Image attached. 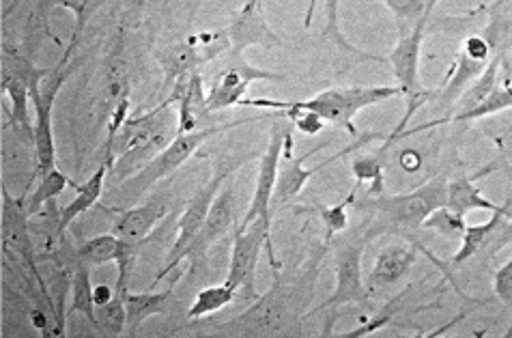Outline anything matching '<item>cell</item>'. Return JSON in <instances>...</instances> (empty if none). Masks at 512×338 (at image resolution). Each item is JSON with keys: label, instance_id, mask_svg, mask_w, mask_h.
Instances as JSON below:
<instances>
[{"label": "cell", "instance_id": "cell-17", "mask_svg": "<svg viewBox=\"0 0 512 338\" xmlns=\"http://www.w3.org/2000/svg\"><path fill=\"white\" fill-rule=\"evenodd\" d=\"M233 222H235V190L233 186H226L220 190L216 201H213L203 229L198 231L194 244L188 250L186 261H190V272H196V267L201 265V261L207 257V252L216 246L226 233H229Z\"/></svg>", "mask_w": 512, "mask_h": 338}, {"label": "cell", "instance_id": "cell-33", "mask_svg": "<svg viewBox=\"0 0 512 338\" xmlns=\"http://www.w3.org/2000/svg\"><path fill=\"white\" fill-rule=\"evenodd\" d=\"M95 315H97L95 330L102 336L115 338V336H121L123 332H127V308H125L123 293L117 291L115 298H112L108 304L99 306Z\"/></svg>", "mask_w": 512, "mask_h": 338}, {"label": "cell", "instance_id": "cell-18", "mask_svg": "<svg viewBox=\"0 0 512 338\" xmlns=\"http://www.w3.org/2000/svg\"><path fill=\"white\" fill-rule=\"evenodd\" d=\"M168 211V203L162 199H153L145 205L130 207V209H121V216L117 218L115 227H112V233H115L121 244L140 250L145 246L149 233L155 229Z\"/></svg>", "mask_w": 512, "mask_h": 338}, {"label": "cell", "instance_id": "cell-12", "mask_svg": "<svg viewBox=\"0 0 512 338\" xmlns=\"http://www.w3.org/2000/svg\"><path fill=\"white\" fill-rule=\"evenodd\" d=\"M371 235H355L336 250V287L330 298L319 304L308 317L327 313L332 308H340L347 304H364L371 298V287H368L362 272V257Z\"/></svg>", "mask_w": 512, "mask_h": 338}, {"label": "cell", "instance_id": "cell-28", "mask_svg": "<svg viewBox=\"0 0 512 338\" xmlns=\"http://www.w3.org/2000/svg\"><path fill=\"white\" fill-rule=\"evenodd\" d=\"M315 5H317V0H310L306 26H310V20H312L310 16H312V11H315ZM323 33L327 35V39H332L340 50L358 56V59H362V61L388 63V56H379V54H371V52H364L360 48H355L351 41L343 35V28H340V0H325V28H323Z\"/></svg>", "mask_w": 512, "mask_h": 338}, {"label": "cell", "instance_id": "cell-3", "mask_svg": "<svg viewBox=\"0 0 512 338\" xmlns=\"http://www.w3.org/2000/svg\"><path fill=\"white\" fill-rule=\"evenodd\" d=\"M448 179L444 175L433 177L431 181L422 183L420 188L405 194H379L364 205L371 207L379 214L381 224H388L390 229L416 231L422 229L424 220L429 218L435 209L444 207L448 201Z\"/></svg>", "mask_w": 512, "mask_h": 338}, {"label": "cell", "instance_id": "cell-10", "mask_svg": "<svg viewBox=\"0 0 512 338\" xmlns=\"http://www.w3.org/2000/svg\"><path fill=\"white\" fill-rule=\"evenodd\" d=\"M218 74L213 78L207 91V112H218L224 108L241 106L246 100V93L252 82H278L284 76L265 72L261 67H254L246 61L244 52L229 50L222 59H218Z\"/></svg>", "mask_w": 512, "mask_h": 338}, {"label": "cell", "instance_id": "cell-32", "mask_svg": "<svg viewBox=\"0 0 512 338\" xmlns=\"http://www.w3.org/2000/svg\"><path fill=\"white\" fill-rule=\"evenodd\" d=\"M358 190H360V186L355 183L353 190L347 194L345 201H340V203L330 205V207H325V205L315 207V211L321 218V224H323V244L325 246H332L334 237L340 235L349 227V207L355 203Z\"/></svg>", "mask_w": 512, "mask_h": 338}, {"label": "cell", "instance_id": "cell-2", "mask_svg": "<svg viewBox=\"0 0 512 338\" xmlns=\"http://www.w3.org/2000/svg\"><path fill=\"white\" fill-rule=\"evenodd\" d=\"M435 5H437V0H431L429 9L422 13L416 24H411L409 28H405L401 39L396 41V46L388 54V63L394 69L396 84H398V87H401V93H403V97L407 100V108L403 112L401 121H398V125L392 130V134L388 136L386 143H383V147H381L383 153H386L396 143L398 138H403L407 134L409 121L414 119L416 112L426 102H429V97L433 95L431 91H424V87H422L420 56H422V44H424V37H426V26H429L431 13H433Z\"/></svg>", "mask_w": 512, "mask_h": 338}, {"label": "cell", "instance_id": "cell-26", "mask_svg": "<svg viewBox=\"0 0 512 338\" xmlns=\"http://www.w3.org/2000/svg\"><path fill=\"white\" fill-rule=\"evenodd\" d=\"M108 173H110V166L99 162V168L97 171L82 183V186H78L76 190V196L71 199L65 207H61V231L65 235V231L74 224L76 218H80L82 214H87L89 209H93L99 199H102L104 194V186L108 181Z\"/></svg>", "mask_w": 512, "mask_h": 338}, {"label": "cell", "instance_id": "cell-24", "mask_svg": "<svg viewBox=\"0 0 512 338\" xmlns=\"http://www.w3.org/2000/svg\"><path fill=\"white\" fill-rule=\"evenodd\" d=\"M512 216V207H506L504 211H497V214H491V220L482 222V224H472L461 237V246L450 257V265H463L465 261L478 257L482 250L489 248V255H493V244H495V233L500 229V224L504 218Z\"/></svg>", "mask_w": 512, "mask_h": 338}, {"label": "cell", "instance_id": "cell-31", "mask_svg": "<svg viewBox=\"0 0 512 338\" xmlns=\"http://www.w3.org/2000/svg\"><path fill=\"white\" fill-rule=\"evenodd\" d=\"M235 300H237V291L226 283L205 287L196 293V298L186 313V319L194 321V319H203L207 315L224 311V308L231 306Z\"/></svg>", "mask_w": 512, "mask_h": 338}, {"label": "cell", "instance_id": "cell-29", "mask_svg": "<svg viewBox=\"0 0 512 338\" xmlns=\"http://www.w3.org/2000/svg\"><path fill=\"white\" fill-rule=\"evenodd\" d=\"M67 188H78V183L71 181L65 173L59 171V168H52L50 173L37 177L35 188L26 196V205H28V211H31V218L59 199Z\"/></svg>", "mask_w": 512, "mask_h": 338}, {"label": "cell", "instance_id": "cell-4", "mask_svg": "<svg viewBox=\"0 0 512 338\" xmlns=\"http://www.w3.org/2000/svg\"><path fill=\"white\" fill-rule=\"evenodd\" d=\"M248 121H252V119L226 123V125H207V128H198V130L188 132V134H177L173 143H170L162 153H158V156H155L145 168H142L140 173H136L134 177L123 181L119 188L127 196H130L132 201L140 199V196L147 194L155 186V183H160L162 179L177 173L179 168L194 156L198 147L207 143L209 138L220 136L222 132H229L233 128H239V125H244Z\"/></svg>", "mask_w": 512, "mask_h": 338}, {"label": "cell", "instance_id": "cell-14", "mask_svg": "<svg viewBox=\"0 0 512 338\" xmlns=\"http://www.w3.org/2000/svg\"><path fill=\"white\" fill-rule=\"evenodd\" d=\"M497 52H500V48H495L487 35H469L463 41L461 52L457 56V63L452 65L450 76L446 78L444 87L437 91L439 104H442L444 108L457 106V102L461 100V95L469 87H472V84L482 74H485V69L489 67L491 59Z\"/></svg>", "mask_w": 512, "mask_h": 338}, {"label": "cell", "instance_id": "cell-39", "mask_svg": "<svg viewBox=\"0 0 512 338\" xmlns=\"http://www.w3.org/2000/svg\"><path fill=\"white\" fill-rule=\"evenodd\" d=\"M493 291L504 306L512 308V257L495 272L493 276Z\"/></svg>", "mask_w": 512, "mask_h": 338}, {"label": "cell", "instance_id": "cell-22", "mask_svg": "<svg viewBox=\"0 0 512 338\" xmlns=\"http://www.w3.org/2000/svg\"><path fill=\"white\" fill-rule=\"evenodd\" d=\"M418 261V250L409 244H388L383 248L377 261L373 265V272L368 276V287H392L396 285L398 280H403L414 263Z\"/></svg>", "mask_w": 512, "mask_h": 338}, {"label": "cell", "instance_id": "cell-20", "mask_svg": "<svg viewBox=\"0 0 512 338\" xmlns=\"http://www.w3.org/2000/svg\"><path fill=\"white\" fill-rule=\"evenodd\" d=\"M497 171V164H489L480 168L474 175H461L448 183V201L446 207L457 211L461 216H467L469 211H489V214H497V211H504L508 205H497L495 201L487 199L482 190L476 186V181L491 175Z\"/></svg>", "mask_w": 512, "mask_h": 338}, {"label": "cell", "instance_id": "cell-1", "mask_svg": "<svg viewBox=\"0 0 512 338\" xmlns=\"http://www.w3.org/2000/svg\"><path fill=\"white\" fill-rule=\"evenodd\" d=\"M330 246H321L300 270L284 274L280 263L274 265V283L261 298L231 321H224L213 334L222 336H282L300 328V321L308 319V304L315 295V285L321 265Z\"/></svg>", "mask_w": 512, "mask_h": 338}, {"label": "cell", "instance_id": "cell-37", "mask_svg": "<svg viewBox=\"0 0 512 338\" xmlns=\"http://www.w3.org/2000/svg\"><path fill=\"white\" fill-rule=\"evenodd\" d=\"M390 9L392 16L405 28V24H416L422 13L429 9L431 0H381Z\"/></svg>", "mask_w": 512, "mask_h": 338}, {"label": "cell", "instance_id": "cell-27", "mask_svg": "<svg viewBox=\"0 0 512 338\" xmlns=\"http://www.w3.org/2000/svg\"><path fill=\"white\" fill-rule=\"evenodd\" d=\"M91 270L93 267L82 263L76 259L74 263V270H71V280H69V293H71V304H69V311L67 317L71 315H82L87 319L91 326H97V315H95V285L91 280Z\"/></svg>", "mask_w": 512, "mask_h": 338}, {"label": "cell", "instance_id": "cell-8", "mask_svg": "<svg viewBox=\"0 0 512 338\" xmlns=\"http://www.w3.org/2000/svg\"><path fill=\"white\" fill-rule=\"evenodd\" d=\"M263 250L269 252V265H278L272 246V218H256L248 224H239L224 283L233 287L237 293L256 295L254 272Z\"/></svg>", "mask_w": 512, "mask_h": 338}, {"label": "cell", "instance_id": "cell-30", "mask_svg": "<svg viewBox=\"0 0 512 338\" xmlns=\"http://www.w3.org/2000/svg\"><path fill=\"white\" fill-rule=\"evenodd\" d=\"M121 252V239L115 233L95 235L76 248V259L91 267H102L108 263H117Z\"/></svg>", "mask_w": 512, "mask_h": 338}, {"label": "cell", "instance_id": "cell-25", "mask_svg": "<svg viewBox=\"0 0 512 338\" xmlns=\"http://www.w3.org/2000/svg\"><path fill=\"white\" fill-rule=\"evenodd\" d=\"M127 308V332L136 334L142 323L151 317L164 315L173 302V289L166 291H127L125 295Z\"/></svg>", "mask_w": 512, "mask_h": 338}, {"label": "cell", "instance_id": "cell-6", "mask_svg": "<svg viewBox=\"0 0 512 338\" xmlns=\"http://www.w3.org/2000/svg\"><path fill=\"white\" fill-rule=\"evenodd\" d=\"M403 95L401 87H390V84H379V87H336L317 93L310 100L295 102L304 110L317 112L325 119V123L334 125V128L345 130L349 134H358L353 125V117L362 112L364 108L386 104L388 100Z\"/></svg>", "mask_w": 512, "mask_h": 338}, {"label": "cell", "instance_id": "cell-38", "mask_svg": "<svg viewBox=\"0 0 512 338\" xmlns=\"http://www.w3.org/2000/svg\"><path fill=\"white\" fill-rule=\"evenodd\" d=\"M405 293L407 291H403V293H398L396 298L383 308V311L375 317V319H371V321H366V323H362L360 328H355V330H349V332H343V334H338L340 338H364V336H371V334H375V332H379L381 328H386L388 323L394 319V315L398 313L396 311V304H398V300L401 298H405Z\"/></svg>", "mask_w": 512, "mask_h": 338}, {"label": "cell", "instance_id": "cell-9", "mask_svg": "<svg viewBox=\"0 0 512 338\" xmlns=\"http://www.w3.org/2000/svg\"><path fill=\"white\" fill-rule=\"evenodd\" d=\"M3 207H0V233H3V252L5 257H16L26 272L37 280L44 289V293L50 298L48 285L41 278V272L37 267V250L33 242V231H31V211L26 205L28 194H11L7 183H3Z\"/></svg>", "mask_w": 512, "mask_h": 338}, {"label": "cell", "instance_id": "cell-21", "mask_svg": "<svg viewBox=\"0 0 512 338\" xmlns=\"http://www.w3.org/2000/svg\"><path fill=\"white\" fill-rule=\"evenodd\" d=\"M0 84H3V93L11 102V125L24 143L35 147V119H31V89L28 82L18 76L11 69H0Z\"/></svg>", "mask_w": 512, "mask_h": 338}, {"label": "cell", "instance_id": "cell-13", "mask_svg": "<svg viewBox=\"0 0 512 338\" xmlns=\"http://www.w3.org/2000/svg\"><path fill=\"white\" fill-rule=\"evenodd\" d=\"M289 134H293V123L278 115V121L272 125V132H269V143H267L265 151L261 153L259 173H256L250 207L239 224H248L256 218H272L274 216V192H276V183H278L284 145H287Z\"/></svg>", "mask_w": 512, "mask_h": 338}, {"label": "cell", "instance_id": "cell-19", "mask_svg": "<svg viewBox=\"0 0 512 338\" xmlns=\"http://www.w3.org/2000/svg\"><path fill=\"white\" fill-rule=\"evenodd\" d=\"M166 100L177 106V123L179 134H188L198 130V117L207 115V93L203 74L194 72L186 78H181Z\"/></svg>", "mask_w": 512, "mask_h": 338}, {"label": "cell", "instance_id": "cell-7", "mask_svg": "<svg viewBox=\"0 0 512 338\" xmlns=\"http://www.w3.org/2000/svg\"><path fill=\"white\" fill-rule=\"evenodd\" d=\"M229 50V28H222V31L196 33L177 41V44H170L160 50L155 59H158L164 72V84L173 89L181 78L201 72V67L222 59Z\"/></svg>", "mask_w": 512, "mask_h": 338}, {"label": "cell", "instance_id": "cell-34", "mask_svg": "<svg viewBox=\"0 0 512 338\" xmlns=\"http://www.w3.org/2000/svg\"><path fill=\"white\" fill-rule=\"evenodd\" d=\"M353 177H355V183L358 186H362V183H371V196H379L386 192V175H383V153H375V156H366V158H360L355 160L353 166Z\"/></svg>", "mask_w": 512, "mask_h": 338}, {"label": "cell", "instance_id": "cell-40", "mask_svg": "<svg viewBox=\"0 0 512 338\" xmlns=\"http://www.w3.org/2000/svg\"><path fill=\"white\" fill-rule=\"evenodd\" d=\"M93 295H95V311H97L99 306H104V304H108L112 298H115V295H117V287L97 285L95 291H93Z\"/></svg>", "mask_w": 512, "mask_h": 338}, {"label": "cell", "instance_id": "cell-15", "mask_svg": "<svg viewBox=\"0 0 512 338\" xmlns=\"http://www.w3.org/2000/svg\"><path fill=\"white\" fill-rule=\"evenodd\" d=\"M366 140H360V143H355L353 147H347L340 153H336V156H332L330 160H325L323 164H317L315 168H306V160H310L315 153H319L325 145H319L315 149H310L306 153H302V156H295L293 153V134H289L287 138V145H284V153H282V162H280V173H278V183H276V192H274V207L278 205H284L287 201L295 199L297 194H300L306 186L308 181L315 177V173H319L321 168H325L327 164H332L334 160L347 156L349 151L358 149L360 145H364Z\"/></svg>", "mask_w": 512, "mask_h": 338}, {"label": "cell", "instance_id": "cell-23", "mask_svg": "<svg viewBox=\"0 0 512 338\" xmlns=\"http://www.w3.org/2000/svg\"><path fill=\"white\" fill-rule=\"evenodd\" d=\"M504 69H506V80L497 82L495 89L487 97H482V100L476 106L454 112L452 117L439 119L435 123H429V125H426V128H435V125L448 123V121L450 123H472V121H480V119H487V117H493V115H500V112H504V110H510L512 108V82H510L512 80V69H510V59L506 61Z\"/></svg>", "mask_w": 512, "mask_h": 338}, {"label": "cell", "instance_id": "cell-35", "mask_svg": "<svg viewBox=\"0 0 512 338\" xmlns=\"http://www.w3.org/2000/svg\"><path fill=\"white\" fill-rule=\"evenodd\" d=\"M422 229L435 231L439 235L450 237V239H459V242H461V237L467 229V222H465V216L457 214V211H452L450 207L444 205V207L435 209L433 214L424 220Z\"/></svg>", "mask_w": 512, "mask_h": 338}, {"label": "cell", "instance_id": "cell-11", "mask_svg": "<svg viewBox=\"0 0 512 338\" xmlns=\"http://www.w3.org/2000/svg\"><path fill=\"white\" fill-rule=\"evenodd\" d=\"M76 44L71 41L63 61L52 69V74L46 78L44 84L31 89V102L35 110V160H37V177L50 173L52 168H56V143H54V130H52V110H54V100L61 91V84L65 82L69 72H63V67L67 65L69 54L74 52Z\"/></svg>", "mask_w": 512, "mask_h": 338}, {"label": "cell", "instance_id": "cell-36", "mask_svg": "<svg viewBox=\"0 0 512 338\" xmlns=\"http://www.w3.org/2000/svg\"><path fill=\"white\" fill-rule=\"evenodd\" d=\"M99 5H102V0H48V9L63 7V9L74 13L76 28H74V37H71V41H74V44H78L82 31H84V28H87L89 18L93 16V11Z\"/></svg>", "mask_w": 512, "mask_h": 338}, {"label": "cell", "instance_id": "cell-5", "mask_svg": "<svg viewBox=\"0 0 512 338\" xmlns=\"http://www.w3.org/2000/svg\"><path fill=\"white\" fill-rule=\"evenodd\" d=\"M244 162L246 160H237L231 166L218 168V171L209 177V181L205 183V186L196 190V194L188 201L186 209H183L181 218L177 220V233H175V239H173V246H170L168 255H166V261L162 265V270L158 272V276H155V283L153 285L162 283L164 278H168L170 274L177 272L179 267H181V263L188 259V250L194 244L198 231L203 229V224L207 220V214H209L213 201H216V196L224 188V181L229 179Z\"/></svg>", "mask_w": 512, "mask_h": 338}, {"label": "cell", "instance_id": "cell-16", "mask_svg": "<svg viewBox=\"0 0 512 338\" xmlns=\"http://www.w3.org/2000/svg\"><path fill=\"white\" fill-rule=\"evenodd\" d=\"M229 37L231 50L235 52H246L252 46H259L265 50L282 46L280 35L267 24L261 0H246V5L235 13V18L229 26Z\"/></svg>", "mask_w": 512, "mask_h": 338}]
</instances>
